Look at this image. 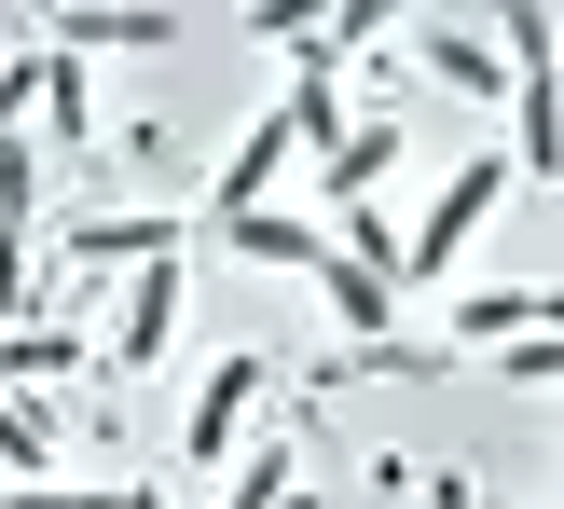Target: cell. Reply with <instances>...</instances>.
<instances>
[{"instance_id": "obj_1", "label": "cell", "mask_w": 564, "mask_h": 509, "mask_svg": "<svg viewBox=\"0 0 564 509\" xmlns=\"http://www.w3.org/2000/svg\"><path fill=\"white\" fill-rule=\"evenodd\" d=\"M496 55H510V180H564V14L510 0Z\"/></svg>"}, {"instance_id": "obj_2", "label": "cell", "mask_w": 564, "mask_h": 509, "mask_svg": "<svg viewBox=\"0 0 564 509\" xmlns=\"http://www.w3.org/2000/svg\"><path fill=\"white\" fill-rule=\"evenodd\" d=\"M510 193H523V180H510V152H468L455 180L427 193V220H413V235H400V290H441V275L468 262V235H482V220L510 207Z\"/></svg>"}, {"instance_id": "obj_3", "label": "cell", "mask_w": 564, "mask_h": 509, "mask_svg": "<svg viewBox=\"0 0 564 509\" xmlns=\"http://www.w3.org/2000/svg\"><path fill=\"white\" fill-rule=\"evenodd\" d=\"M262 386H275V372H262V345H220L207 372H193L180 455H193V468H235V455H248V400H262Z\"/></svg>"}, {"instance_id": "obj_4", "label": "cell", "mask_w": 564, "mask_h": 509, "mask_svg": "<svg viewBox=\"0 0 564 509\" xmlns=\"http://www.w3.org/2000/svg\"><path fill=\"white\" fill-rule=\"evenodd\" d=\"M55 262H69V275H110V262H180V207H83L69 220V235H55Z\"/></svg>"}, {"instance_id": "obj_5", "label": "cell", "mask_w": 564, "mask_h": 509, "mask_svg": "<svg viewBox=\"0 0 564 509\" xmlns=\"http://www.w3.org/2000/svg\"><path fill=\"white\" fill-rule=\"evenodd\" d=\"M400 42H413V69L427 83H455V97H510V55H496V28H468V14H400Z\"/></svg>"}, {"instance_id": "obj_6", "label": "cell", "mask_w": 564, "mask_h": 509, "mask_svg": "<svg viewBox=\"0 0 564 509\" xmlns=\"http://www.w3.org/2000/svg\"><path fill=\"white\" fill-rule=\"evenodd\" d=\"M386 180H400V110H372V124H345V138L317 152V220L386 207Z\"/></svg>"}, {"instance_id": "obj_7", "label": "cell", "mask_w": 564, "mask_h": 509, "mask_svg": "<svg viewBox=\"0 0 564 509\" xmlns=\"http://www.w3.org/2000/svg\"><path fill=\"white\" fill-rule=\"evenodd\" d=\"M303 165V124L290 110H262V124L235 138V152H220V180H207V220H248V207H275V180H290Z\"/></svg>"}, {"instance_id": "obj_8", "label": "cell", "mask_w": 564, "mask_h": 509, "mask_svg": "<svg viewBox=\"0 0 564 509\" xmlns=\"http://www.w3.org/2000/svg\"><path fill=\"white\" fill-rule=\"evenodd\" d=\"M180 303H193L180 262H138V275H124V317H110V372H152V358L180 345Z\"/></svg>"}, {"instance_id": "obj_9", "label": "cell", "mask_w": 564, "mask_h": 509, "mask_svg": "<svg viewBox=\"0 0 564 509\" xmlns=\"http://www.w3.org/2000/svg\"><path fill=\"white\" fill-rule=\"evenodd\" d=\"M220 248L262 262V275H317V262H330V220H317V207H248V220H220Z\"/></svg>"}, {"instance_id": "obj_10", "label": "cell", "mask_w": 564, "mask_h": 509, "mask_svg": "<svg viewBox=\"0 0 564 509\" xmlns=\"http://www.w3.org/2000/svg\"><path fill=\"white\" fill-rule=\"evenodd\" d=\"M55 55H165L180 42V14H124V0H69V14H42Z\"/></svg>"}, {"instance_id": "obj_11", "label": "cell", "mask_w": 564, "mask_h": 509, "mask_svg": "<svg viewBox=\"0 0 564 509\" xmlns=\"http://www.w3.org/2000/svg\"><path fill=\"white\" fill-rule=\"evenodd\" d=\"M317 303H330V331L386 345V317H400V275H372V262H345V248H330V262H317Z\"/></svg>"}, {"instance_id": "obj_12", "label": "cell", "mask_w": 564, "mask_h": 509, "mask_svg": "<svg viewBox=\"0 0 564 509\" xmlns=\"http://www.w3.org/2000/svg\"><path fill=\"white\" fill-rule=\"evenodd\" d=\"M55 372H83V331L69 317H14V331H0V386H14V400H42Z\"/></svg>"}, {"instance_id": "obj_13", "label": "cell", "mask_w": 564, "mask_h": 509, "mask_svg": "<svg viewBox=\"0 0 564 509\" xmlns=\"http://www.w3.org/2000/svg\"><path fill=\"white\" fill-rule=\"evenodd\" d=\"M42 138H69V152L97 138V83H83V55H55V42H42Z\"/></svg>"}, {"instance_id": "obj_14", "label": "cell", "mask_w": 564, "mask_h": 509, "mask_svg": "<svg viewBox=\"0 0 564 509\" xmlns=\"http://www.w3.org/2000/svg\"><path fill=\"white\" fill-rule=\"evenodd\" d=\"M0 468H14V483H55V413L14 400V386H0Z\"/></svg>"}, {"instance_id": "obj_15", "label": "cell", "mask_w": 564, "mask_h": 509, "mask_svg": "<svg viewBox=\"0 0 564 509\" xmlns=\"http://www.w3.org/2000/svg\"><path fill=\"white\" fill-rule=\"evenodd\" d=\"M496 386H523V400H551V386H564V331H523V345H496Z\"/></svg>"}, {"instance_id": "obj_16", "label": "cell", "mask_w": 564, "mask_h": 509, "mask_svg": "<svg viewBox=\"0 0 564 509\" xmlns=\"http://www.w3.org/2000/svg\"><path fill=\"white\" fill-rule=\"evenodd\" d=\"M220 509H303V496H290V441H262V455H235V496H220Z\"/></svg>"}, {"instance_id": "obj_17", "label": "cell", "mask_w": 564, "mask_h": 509, "mask_svg": "<svg viewBox=\"0 0 564 509\" xmlns=\"http://www.w3.org/2000/svg\"><path fill=\"white\" fill-rule=\"evenodd\" d=\"M0 509H124V483H14Z\"/></svg>"}, {"instance_id": "obj_18", "label": "cell", "mask_w": 564, "mask_h": 509, "mask_svg": "<svg viewBox=\"0 0 564 509\" xmlns=\"http://www.w3.org/2000/svg\"><path fill=\"white\" fill-rule=\"evenodd\" d=\"M124 509H165V496H152V483H124Z\"/></svg>"}]
</instances>
